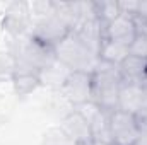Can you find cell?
I'll return each mask as SVG.
<instances>
[{
    "mask_svg": "<svg viewBox=\"0 0 147 145\" xmlns=\"http://www.w3.org/2000/svg\"><path fill=\"white\" fill-rule=\"evenodd\" d=\"M9 53L14 58V73H39L41 68L55 60L53 50L43 46L29 34L12 38L9 44Z\"/></svg>",
    "mask_w": 147,
    "mask_h": 145,
    "instance_id": "cell-1",
    "label": "cell"
},
{
    "mask_svg": "<svg viewBox=\"0 0 147 145\" xmlns=\"http://www.w3.org/2000/svg\"><path fill=\"white\" fill-rule=\"evenodd\" d=\"M62 96L74 109L91 103L92 99V73L89 72H70L63 87L60 89Z\"/></svg>",
    "mask_w": 147,
    "mask_h": 145,
    "instance_id": "cell-7",
    "label": "cell"
},
{
    "mask_svg": "<svg viewBox=\"0 0 147 145\" xmlns=\"http://www.w3.org/2000/svg\"><path fill=\"white\" fill-rule=\"evenodd\" d=\"M130 55L147 60V39L142 34H137V38L134 39V43L130 44Z\"/></svg>",
    "mask_w": 147,
    "mask_h": 145,
    "instance_id": "cell-20",
    "label": "cell"
},
{
    "mask_svg": "<svg viewBox=\"0 0 147 145\" xmlns=\"http://www.w3.org/2000/svg\"><path fill=\"white\" fill-rule=\"evenodd\" d=\"M0 28L12 38H21L31 31V14L28 2H10L2 14Z\"/></svg>",
    "mask_w": 147,
    "mask_h": 145,
    "instance_id": "cell-6",
    "label": "cell"
},
{
    "mask_svg": "<svg viewBox=\"0 0 147 145\" xmlns=\"http://www.w3.org/2000/svg\"><path fill=\"white\" fill-rule=\"evenodd\" d=\"M70 33H72L70 24L65 19H62L57 12H53L48 17L38 21V22H34L31 26L29 36L33 39H36L38 43H41L43 46L53 50L63 38H67Z\"/></svg>",
    "mask_w": 147,
    "mask_h": 145,
    "instance_id": "cell-4",
    "label": "cell"
},
{
    "mask_svg": "<svg viewBox=\"0 0 147 145\" xmlns=\"http://www.w3.org/2000/svg\"><path fill=\"white\" fill-rule=\"evenodd\" d=\"M58 126L72 138L75 144L89 145L91 142H92L91 128H89L86 118H84L77 109H70L69 113H65V114L60 118Z\"/></svg>",
    "mask_w": 147,
    "mask_h": 145,
    "instance_id": "cell-9",
    "label": "cell"
},
{
    "mask_svg": "<svg viewBox=\"0 0 147 145\" xmlns=\"http://www.w3.org/2000/svg\"><path fill=\"white\" fill-rule=\"evenodd\" d=\"M92 7H94V14H96V17L103 22V26H106L108 22H111L113 19H116V17L121 14L120 2H115V0L92 2Z\"/></svg>",
    "mask_w": 147,
    "mask_h": 145,
    "instance_id": "cell-15",
    "label": "cell"
},
{
    "mask_svg": "<svg viewBox=\"0 0 147 145\" xmlns=\"http://www.w3.org/2000/svg\"><path fill=\"white\" fill-rule=\"evenodd\" d=\"M128 55H130V46L118 43V41L105 39L99 48V60L111 63V65H116V67H120Z\"/></svg>",
    "mask_w": 147,
    "mask_h": 145,
    "instance_id": "cell-13",
    "label": "cell"
},
{
    "mask_svg": "<svg viewBox=\"0 0 147 145\" xmlns=\"http://www.w3.org/2000/svg\"><path fill=\"white\" fill-rule=\"evenodd\" d=\"M28 3H29V14H31V26L55 12L53 0H31Z\"/></svg>",
    "mask_w": 147,
    "mask_h": 145,
    "instance_id": "cell-16",
    "label": "cell"
},
{
    "mask_svg": "<svg viewBox=\"0 0 147 145\" xmlns=\"http://www.w3.org/2000/svg\"><path fill=\"white\" fill-rule=\"evenodd\" d=\"M10 85H12L14 92L19 97H28V96H31L33 92H36L38 89L41 87L38 73H24V72L12 73Z\"/></svg>",
    "mask_w": 147,
    "mask_h": 145,
    "instance_id": "cell-14",
    "label": "cell"
},
{
    "mask_svg": "<svg viewBox=\"0 0 147 145\" xmlns=\"http://www.w3.org/2000/svg\"><path fill=\"white\" fill-rule=\"evenodd\" d=\"M139 31H137V22L132 15L121 12L116 19H113L105 26V39L110 41H118L123 44H132L134 39L137 38Z\"/></svg>",
    "mask_w": 147,
    "mask_h": 145,
    "instance_id": "cell-10",
    "label": "cell"
},
{
    "mask_svg": "<svg viewBox=\"0 0 147 145\" xmlns=\"http://www.w3.org/2000/svg\"><path fill=\"white\" fill-rule=\"evenodd\" d=\"M87 121L91 133H92V140L98 142H110L111 144V137H110V113L103 111L98 104L86 103L79 108H75Z\"/></svg>",
    "mask_w": 147,
    "mask_h": 145,
    "instance_id": "cell-8",
    "label": "cell"
},
{
    "mask_svg": "<svg viewBox=\"0 0 147 145\" xmlns=\"http://www.w3.org/2000/svg\"><path fill=\"white\" fill-rule=\"evenodd\" d=\"M69 75H70V70L65 65H62L58 60L50 62L45 68H41V72L38 73L41 87H46L50 91H60Z\"/></svg>",
    "mask_w": 147,
    "mask_h": 145,
    "instance_id": "cell-11",
    "label": "cell"
},
{
    "mask_svg": "<svg viewBox=\"0 0 147 145\" xmlns=\"http://www.w3.org/2000/svg\"><path fill=\"white\" fill-rule=\"evenodd\" d=\"M12 73H14V58H12V55L9 53V50L0 51V80H3V79L10 80Z\"/></svg>",
    "mask_w": 147,
    "mask_h": 145,
    "instance_id": "cell-18",
    "label": "cell"
},
{
    "mask_svg": "<svg viewBox=\"0 0 147 145\" xmlns=\"http://www.w3.org/2000/svg\"><path fill=\"white\" fill-rule=\"evenodd\" d=\"M55 60H58L62 65H65L70 72H89L96 68L99 58L94 55L86 44L79 41V38L70 33L67 38H63L55 48H53Z\"/></svg>",
    "mask_w": 147,
    "mask_h": 145,
    "instance_id": "cell-3",
    "label": "cell"
},
{
    "mask_svg": "<svg viewBox=\"0 0 147 145\" xmlns=\"http://www.w3.org/2000/svg\"><path fill=\"white\" fill-rule=\"evenodd\" d=\"M121 87V75L116 65L106 63L103 60L98 62L92 70V103L106 113L118 109V96Z\"/></svg>",
    "mask_w": 147,
    "mask_h": 145,
    "instance_id": "cell-2",
    "label": "cell"
},
{
    "mask_svg": "<svg viewBox=\"0 0 147 145\" xmlns=\"http://www.w3.org/2000/svg\"><path fill=\"white\" fill-rule=\"evenodd\" d=\"M135 119H137V125L140 128L142 133H147V87L144 89V96H142V101L139 104V108L135 111Z\"/></svg>",
    "mask_w": 147,
    "mask_h": 145,
    "instance_id": "cell-19",
    "label": "cell"
},
{
    "mask_svg": "<svg viewBox=\"0 0 147 145\" xmlns=\"http://www.w3.org/2000/svg\"><path fill=\"white\" fill-rule=\"evenodd\" d=\"M89 145H113V144H110V142H98V140H92Z\"/></svg>",
    "mask_w": 147,
    "mask_h": 145,
    "instance_id": "cell-21",
    "label": "cell"
},
{
    "mask_svg": "<svg viewBox=\"0 0 147 145\" xmlns=\"http://www.w3.org/2000/svg\"><path fill=\"white\" fill-rule=\"evenodd\" d=\"M144 89L139 84H128V82H121L120 87V96H118V109L135 114V111L139 108L142 96H144Z\"/></svg>",
    "mask_w": 147,
    "mask_h": 145,
    "instance_id": "cell-12",
    "label": "cell"
},
{
    "mask_svg": "<svg viewBox=\"0 0 147 145\" xmlns=\"http://www.w3.org/2000/svg\"><path fill=\"white\" fill-rule=\"evenodd\" d=\"M41 145H77V144L57 125V126H50L43 133Z\"/></svg>",
    "mask_w": 147,
    "mask_h": 145,
    "instance_id": "cell-17",
    "label": "cell"
},
{
    "mask_svg": "<svg viewBox=\"0 0 147 145\" xmlns=\"http://www.w3.org/2000/svg\"><path fill=\"white\" fill-rule=\"evenodd\" d=\"M142 132L134 114L116 109L110 114V137L113 145H135Z\"/></svg>",
    "mask_w": 147,
    "mask_h": 145,
    "instance_id": "cell-5",
    "label": "cell"
}]
</instances>
